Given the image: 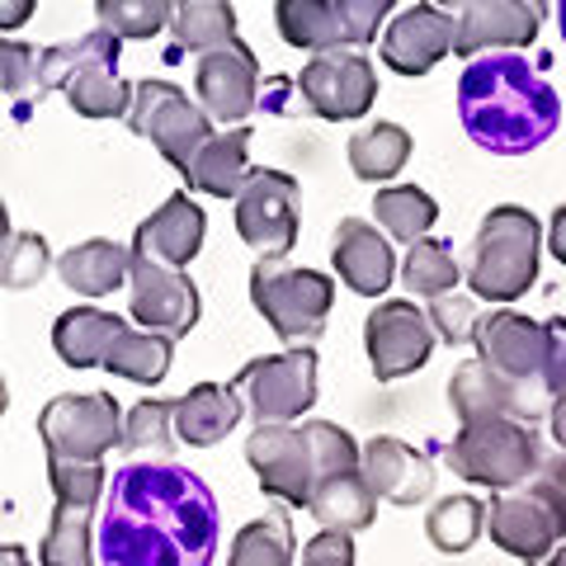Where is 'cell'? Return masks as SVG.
Segmentation results:
<instances>
[{
	"label": "cell",
	"mask_w": 566,
	"mask_h": 566,
	"mask_svg": "<svg viewBox=\"0 0 566 566\" xmlns=\"http://www.w3.org/2000/svg\"><path fill=\"white\" fill-rule=\"evenodd\" d=\"M406 161H411V133L401 123H374L349 137V170L368 185H387Z\"/></svg>",
	"instance_id": "4dcf8cb0"
},
{
	"label": "cell",
	"mask_w": 566,
	"mask_h": 566,
	"mask_svg": "<svg viewBox=\"0 0 566 566\" xmlns=\"http://www.w3.org/2000/svg\"><path fill=\"white\" fill-rule=\"evenodd\" d=\"M118 52H123V39H114L109 29H91L71 43H52L39 52V85L33 91H62V85L76 76L85 66H118Z\"/></svg>",
	"instance_id": "f1b7e54d"
},
{
	"label": "cell",
	"mask_w": 566,
	"mask_h": 566,
	"mask_svg": "<svg viewBox=\"0 0 566 566\" xmlns=\"http://www.w3.org/2000/svg\"><path fill=\"white\" fill-rule=\"evenodd\" d=\"M430 331L439 335V340H449V345H468L472 340V331H476V312L472 307V297H458V293H444V297H430Z\"/></svg>",
	"instance_id": "ee69618b"
},
{
	"label": "cell",
	"mask_w": 566,
	"mask_h": 566,
	"mask_svg": "<svg viewBox=\"0 0 566 566\" xmlns=\"http://www.w3.org/2000/svg\"><path fill=\"white\" fill-rule=\"evenodd\" d=\"M458 118L463 133L491 156L538 151L562 123L557 91L520 52L472 57L458 76Z\"/></svg>",
	"instance_id": "7a4b0ae2"
},
{
	"label": "cell",
	"mask_w": 566,
	"mask_h": 566,
	"mask_svg": "<svg viewBox=\"0 0 566 566\" xmlns=\"http://www.w3.org/2000/svg\"><path fill=\"white\" fill-rule=\"evenodd\" d=\"M547 326V354H543V387L547 397H557L566 387V316L557 322H543Z\"/></svg>",
	"instance_id": "681fc988"
},
{
	"label": "cell",
	"mask_w": 566,
	"mask_h": 566,
	"mask_svg": "<svg viewBox=\"0 0 566 566\" xmlns=\"http://www.w3.org/2000/svg\"><path fill=\"white\" fill-rule=\"evenodd\" d=\"M335 14H340V29H345V43L349 48H364L378 39L382 20L392 14L397 0H331Z\"/></svg>",
	"instance_id": "f6af8a7d"
},
{
	"label": "cell",
	"mask_w": 566,
	"mask_h": 566,
	"mask_svg": "<svg viewBox=\"0 0 566 566\" xmlns=\"http://www.w3.org/2000/svg\"><path fill=\"white\" fill-rule=\"evenodd\" d=\"M255 85H260V62L241 39L227 48L199 52V71H193V91L208 118L218 123H241L255 109Z\"/></svg>",
	"instance_id": "2e32d148"
},
{
	"label": "cell",
	"mask_w": 566,
	"mask_h": 566,
	"mask_svg": "<svg viewBox=\"0 0 566 566\" xmlns=\"http://www.w3.org/2000/svg\"><path fill=\"white\" fill-rule=\"evenodd\" d=\"M128 123H133V133L147 137L180 175L212 137V118L203 114V104H193L180 85H170V81H137Z\"/></svg>",
	"instance_id": "8992f818"
},
{
	"label": "cell",
	"mask_w": 566,
	"mask_h": 566,
	"mask_svg": "<svg viewBox=\"0 0 566 566\" xmlns=\"http://www.w3.org/2000/svg\"><path fill=\"white\" fill-rule=\"evenodd\" d=\"M307 510L316 515L322 528H340V534H364L378 520V495L364 486L359 472H340V476H322L312 486Z\"/></svg>",
	"instance_id": "4316f807"
},
{
	"label": "cell",
	"mask_w": 566,
	"mask_h": 566,
	"mask_svg": "<svg viewBox=\"0 0 566 566\" xmlns=\"http://www.w3.org/2000/svg\"><path fill=\"white\" fill-rule=\"evenodd\" d=\"M335 270H340V279L359 297H378V293L392 289L397 255H392V245H387V237L374 222L345 218L340 227H335Z\"/></svg>",
	"instance_id": "7402d4cb"
},
{
	"label": "cell",
	"mask_w": 566,
	"mask_h": 566,
	"mask_svg": "<svg viewBox=\"0 0 566 566\" xmlns=\"http://www.w3.org/2000/svg\"><path fill=\"white\" fill-rule=\"evenodd\" d=\"M374 212H378V227H382V232L397 237V241H406V245H411L416 237H430V227L439 222V203H434L424 189H416V185L378 189Z\"/></svg>",
	"instance_id": "e575fe53"
},
{
	"label": "cell",
	"mask_w": 566,
	"mask_h": 566,
	"mask_svg": "<svg viewBox=\"0 0 566 566\" xmlns=\"http://www.w3.org/2000/svg\"><path fill=\"white\" fill-rule=\"evenodd\" d=\"M218 538V495L180 463H123L104 486L99 566H212Z\"/></svg>",
	"instance_id": "6da1fadb"
},
{
	"label": "cell",
	"mask_w": 566,
	"mask_h": 566,
	"mask_svg": "<svg viewBox=\"0 0 566 566\" xmlns=\"http://www.w3.org/2000/svg\"><path fill=\"white\" fill-rule=\"evenodd\" d=\"M538 251H543V232L538 218L520 203H501L491 208L472 241V260H468V283L476 297L486 303H515L528 293V283L538 279Z\"/></svg>",
	"instance_id": "3957f363"
},
{
	"label": "cell",
	"mask_w": 566,
	"mask_h": 566,
	"mask_svg": "<svg viewBox=\"0 0 566 566\" xmlns=\"http://www.w3.org/2000/svg\"><path fill=\"white\" fill-rule=\"evenodd\" d=\"M39 434L48 458L104 463V453L123 444V411L104 392H62L39 411Z\"/></svg>",
	"instance_id": "52a82bcc"
},
{
	"label": "cell",
	"mask_w": 566,
	"mask_h": 566,
	"mask_svg": "<svg viewBox=\"0 0 566 566\" xmlns=\"http://www.w3.org/2000/svg\"><path fill=\"white\" fill-rule=\"evenodd\" d=\"M401 279H406V289H411L416 297H444V293H453V283L463 279V270H458V260H453V251L444 241L416 237L411 245H406Z\"/></svg>",
	"instance_id": "d590c367"
},
{
	"label": "cell",
	"mask_w": 566,
	"mask_h": 566,
	"mask_svg": "<svg viewBox=\"0 0 566 566\" xmlns=\"http://www.w3.org/2000/svg\"><path fill=\"white\" fill-rule=\"evenodd\" d=\"M364 349H368V364H374L378 382H397L406 374H416V368H424L434 354L430 316H424L416 303H406V297L378 303L374 316L364 322Z\"/></svg>",
	"instance_id": "8fae6325"
},
{
	"label": "cell",
	"mask_w": 566,
	"mask_h": 566,
	"mask_svg": "<svg viewBox=\"0 0 566 566\" xmlns=\"http://www.w3.org/2000/svg\"><path fill=\"white\" fill-rule=\"evenodd\" d=\"M48 241L39 232H14L10 245L0 251V289H33L48 274Z\"/></svg>",
	"instance_id": "7bdbcfd3"
},
{
	"label": "cell",
	"mask_w": 566,
	"mask_h": 566,
	"mask_svg": "<svg viewBox=\"0 0 566 566\" xmlns=\"http://www.w3.org/2000/svg\"><path fill=\"white\" fill-rule=\"evenodd\" d=\"M203 232H208L203 208L193 203L189 193H170V199L137 227L128 251L137 260H156V264H170V270H185V264L203 251Z\"/></svg>",
	"instance_id": "44dd1931"
},
{
	"label": "cell",
	"mask_w": 566,
	"mask_h": 566,
	"mask_svg": "<svg viewBox=\"0 0 566 566\" xmlns=\"http://www.w3.org/2000/svg\"><path fill=\"white\" fill-rule=\"evenodd\" d=\"M128 270H133V251L118 245L109 237H95V241H81L57 260V274L71 293L81 297H109L128 283Z\"/></svg>",
	"instance_id": "d4e9b609"
},
{
	"label": "cell",
	"mask_w": 566,
	"mask_h": 566,
	"mask_svg": "<svg viewBox=\"0 0 566 566\" xmlns=\"http://www.w3.org/2000/svg\"><path fill=\"white\" fill-rule=\"evenodd\" d=\"M557 29H562V39H566V0H557Z\"/></svg>",
	"instance_id": "680465c9"
},
{
	"label": "cell",
	"mask_w": 566,
	"mask_h": 566,
	"mask_svg": "<svg viewBox=\"0 0 566 566\" xmlns=\"http://www.w3.org/2000/svg\"><path fill=\"white\" fill-rule=\"evenodd\" d=\"M232 387L251 406L255 424L264 420L289 424L303 411H312V401H316V354L312 345H297L289 354H264V359H251L241 368Z\"/></svg>",
	"instance_id": "ba28073f"
},
{
	"label": "cell",
	"mask_w": 566,
	"mask_h": 566,
	"mask_svg": "<svg viewBox=\"0 0 566 566\" xmlns=\"http://www.w3.org/2000/svg\"><path fill=\"white\" fill-rule=\"evenodd\" d=\"M303 566H354V534L322 528V534L303 547Z\"/></svg>",
	"instance_id": "c3c4849f"
},
{
	"label": "cell",
	"mask_w": 566,
	"mask_h": 566,
	"mask_svg": "<svg viewBox=\"0 0 566 566\" xmlns=\"http://www.w3.org/2000/svg\"><path fill=\"white\" fill-rule=\"evenodd\" d=\"M472 0H439V10H468Z\"/></svg>",
	"instance_id": "6f0895ef"
},
{
	"label": "cell",
	"mask_w": 566,
	"mask_h": 566,
	"mask_svg": "<svg viewBox=\"0 0 566 566\" xmlns=\"http://www.w3.org/2000/svg\"><path fill=\"white\" fill-rule=\"evenodd\" d=\"M547 251L566 264V203L553 212V222H547Z\"/></svg>",
	"instance_id": "816d5d0a"
},
{
	"label": "cell",
	"mask_w": 566,
	"mask_h": 566,
	"mask_svg": "<svg viewBox=\"0 0 566 566\" xmlns=\"http://www.w3.org/2000/svg\"><path fill=\"white\" fill-rule=\"evenodd\" d=\"M175 401L161 397H147L142 406H133V416L123 420V444L133 453H151V458H166L175 444Z\"/></svg>",
	"instance_id": "ab89813d"
},
{
	"label": "cell",
	"mask_w": 566,
	"mask_h": 566,
	"mask_svg": "<svg viewBox=\"0 0 566 566\" xmlns=\"http://www.w3.org/2000/svg\"><path fill=\"white\" fill-rule=\"evenodd\" d=\"M486 528H491V543L505 547V553L520 562H543L566 538L557 515L528 486L495 491V501L486 510Z\"/></svg>",
	"instance_id": "ac0fdd59"
},
{
	"label": "cell",
	"mask_w": 566,
	"mask_h": 566,
	"mask_svg": "<svg viewBox=\"0 0 566 566\" xmlns=\"http://www.w3.org/2000/svg\"><path fill=\"white\" fill-rule=\"evenodd\" d=\"M274 20H279V33H283V43H289V48L326 52V48L345 43L340 14H335L331 0H279Z\"/></svg>",
	"instance_id": "1f68e13d"
},
{
	"label": "cell",
	"mask_w": 566,
	"mask_h": 566,
	"mask_svg": "<svg viewBox=\"0 0 566 566\" xmlns=\"http://www.w3.org/2000/svg\"><path fill=\"white\" fill-rule=\"evenodd\" d=\"M359 476L378 501H392V505H420V501H430V491H434L430 458L416 453L411 444H401V439H387V434L368 439L359 449Z\"/></svg>",
	"instance_id": "ffe728a7"
},
{
	"label": "cell",
	"mask_w": 566,
	"mask_h": 566,
	"mask_svg": "<svg viewBox=\"0 0 566 566\" xmlns=\"http://www.w3.org/2000/svg\"><path fill=\"white\" fill-rule=\"evenodd\" d=\"M33 10H39V0H0V33H14L33 20Z\"/></svg>",
	"instance_id": "f907efd6"
},
{
	"label": "cell",
	"mask_w": 566,
	"mask_h": 566,
	"mask_svg": "<svg viewBox=\"0 0 566 566\" xmlns=\"http://www.w3.org/2000/svg\"><path fill=\"white\" fill-rule=\"evenodd\" d=\"M449 406L463 424L491 420V416H515L524 424H534L538 416H547L553 397H547L543 382H515V378L495 374L486 359H468L449 382Z\"/></svg>",
	"instance_id": "7c38bea8"
},
{
	"label": "cell",
	"mask_w": 566,
	"mask_h": 566,
	"mask_svg": "<svg viewBox=\"0 0 566 566\" xmlns=\"http://www.w3.org/2000/svg\"><path fill=\"white\" fill-rule=\"evenodd\" d=\"M303 434L312 449L316 482H322V476H340V472H359V444H354L349 430H340V424H331V420H312V424H303Z\"/></svg>",
	"instance_id": "b9f144b4"
},
{
	"label": "cell",
	"mask_w": 566,
	"mask_h": 566,
	"mask_svg": "<svg viewBox=\"0 0 566 566\" xmlns=\"http://www.w3.org/2000/svg\"><path fill=\"white\" fill-rule=\"evenodd\" d=\"M0 566H33L20 543H0Z\"/></svg>",
	"instance_id": "db71d44e"
},
{
	"label": "cell",
	"mask_w": 566,
	"mask_h": 566,
	"mask_svg": "<svg viewBox=\"0 0 566 566\" xmlns=\"http://www.w3.org/2000/svg\"><path fill=\"white\" fill-rule=\"evenodd\" d=\"M245 463L255 468V482L264 495H274L283 505L307 510L316 472H312V449L307 434L293 424H255V434L245 439Z\"/></svg>",
	"instance_id": "5bb4252c"
},
{
	"label": "cell",
	"mask_w": 566,
	"mask_h": 566,
	"mask_svg": "<svg viewBox=\"0 0 566 566\" xmlns=\"http://www.w3.org/2000/svg\"><path fill=\"white\" fill-rule=\"evenodd\" d=\"M251 303L264 322L274 326L279 340L297 345H316L326 331V316L335 303V283L316 270H293L283 260H255L251 270Z\"/></svg>",
	"instance_id": "5b68a950"
},
{
	"label": "cell",
	"mask_w": 566,
	"mask_h": 566,
	"mask_svg": "<svg viewBox=\"0 0 566 566\" xmlns=\"http://www.w3.org/2000/svg\"><path fill=\"white\" fill-rule=\"evenodd\" d=\"M476 354L495 374L515 382H543V354H547V326L524 312H486L476 316L472 331Z\"/></svg>",
	"instance_id": "e0dca14e"
},
{
	"label": "cell",
	"mask_w": 566,
	"mask_h": 566,
	"mask_svg": "<svg viewBox=\"0 0 566 566\" xmlns=\"http://www.w3.org/2000/svg\"><path fill=\"white\" fill-rule=\"evenodd\" d=\"M251 128H232V133H212L199 156L189 161L185 180L189 189L208 193V199H237L245 175H251Z\"/></svg>",
	"instance_id": "cb8c5ba5"
},
{
	"label": "cell",
	"mask_w": 566,
	"mask_h": 566,
	"mask_svg": "<svg viewBox=\"0 0 566 566\" xmlns=\"http://www.w3.org/2000/svg\"><path fill=\"white\" fill-rule=\"evenodd\" d=\"M293 528L283 515H264L255 524H245L237 543H232V557L227 566H293Z\"/></svg>",
	"instance_id": "74e56055"
},
{
	"label": "cell",
	"mask_w": 566,
	"mask_h": 566,
	"mask_svg": "<svg viewBox=\"0 0 566 566\" xmlns=\"http://www.w3.org/2000/svg\"><path fill=\"white\" fill-rule=\"evenodd\" d=\"M543 10L547 6H538V0H472L453 20V52L458 57H482V52L534 48Z\"/></svg>",
	"instance_id": "9a60e30c"
},
{
	"label": "cell",
	"mask_w": 566,
	"mask_h": 566,
	"mask_svg": "<svg viewBox=\"0 0 566 566\" xmlns=\"http://www.w3.org/2000/svg\"><path fill=\"white\" fill-rule=\"evenodd\" d=\"M170 349H175L170 335L123 326V331L114 335V345H109V354H104V364H99V368H109L114 378H128V382H142V387H156V382L170 374Z\"/></svg>",
	"instance_id": "f546056e"
},
{
	"label": "cell",
	"mask_w": 566,
	"mask_h": 566,
	"mask_svg": "<svg viewBox=\"0 0 566 566\" xmlns=\"http://www.w3.org/2000/svg\"><path fill=\"white\" fill-rule=\"evenodd\" d=\"M547 420H553V439H557V449L566 453V387L553 397V406H547Z\"/></svg>",
	"instance_id": "f5cc1de1"
},
{
	"label": "cell",
	"mask_w": 566,
	"mask_h": 566,
	"mask_svg": "<svg viewBox=\"0 0 566 566\" xmlns=\"http://www.w3.org/2000/svg\"><path fill=\"white\" fill-rule=\"evenodd\" d=\"M99 29H109L114 39H156L170 24V0H95Z\"/></svg>",
	"instance_id": "f35d334b"
},
{
	"label": "cell",
	"mask_w": 566,
	"mask_h": 566,
	"mask_svg": "<svg viewBox=\"0 0 566 566\" xmlns=\"http://www.w3.org/2000/svg\"><path fill=\"white\" fill-rule=\"evenodd\" d=\"M538 6H547V0H538Z\"/></svg>",
	"instance_id": "94428289"
},
{
	"label": "cell",
	"mask_w": 566,
	"mask_h": 566,
	"mask_svg": "<svg viewBox=\"0 0 566 566\" xmlns=\"http://www.w3.org/2000/svg\"><path fill=\"white\" fill-rule=\"evenodd\" d=\"M245 401L232 382H199L175 397V439L189 449H208L237 430Z\"/></svg>",
	"instance_id": "603a6c76"
},
{
	"label": "cell",
	"mask_w": 566,
	"mask_h": 566,
	"mask_svg": "<svg viewBox=\"0 0 566 566\" xmlns=\"http://www.w3.org/2000/svg\"><path fill=\"white\" fill-rule=\"evenodd\" d=\"M449 48H453V14L439 6H411L382 33V62L397 76H424V71H434L449 57Z\"/></svg>",
	"instance_id": "d6986e66"
},
{
	"label": "cell",
	"mask_w": 566,
	"mask_h": 566,
	"mask_svg": "<svg viewBox=\"0 0 566 566\" xmlns=\"http://www.w3.org/2000/svg\"><path fill=\"white\" fill-rule=\"evenodd\" d=\"M482 528H486V505L476 501V495H449V501H439L430 510V520H424L430 543L449 557L468 553V547L482 538Z\"/></svg>",
	"instance_id": "8d00e7d4"
},
{
	"label": "cell",
	"mask_w": 566,
	"mask_h": 566,
	"mask_svg": "<svg viewBox=\"0 0 566 566\" xmlns=\"http://www.w3.org/2000/svg\"><path fill=\"white\" fill-rule=\"evenodd\" d=\"M297 199L303 185L289 170H251L237 193V232L264 260H283L297 245Z\"/></svg>",
	"instance_id": "9c48e42d"
},
{
	"label": "cell",
	"mask_w": 566,
	"mask_h": 566,
	"mask_svg": "<svg viewBox=\"0 0 566 566\" xmlns=\"http://www.w3.org/2000/svg\"><path fill=\"white\" fill-rule=\"evenodd\" d=\"M449 468L472 486L486 491H515L528 482V472L538 468V434L534 424H524L515 416H491L472 420L453 434V444L444 449Z\"/></svg>",
	"instance_id": "277c9868"
},
{
	"label": "cell",
	"mask_w": 566,
	"mask_h": 566,
	"mask_svg": "<svg viewBox=\"0 0 566 566\" xmlns=\"http://www.w3.org/2000/svg\"><path fill=\"white\" fill-rule=\"evenodd\" d=\"M128 326L118 322L114 312H99V307H71L57 316V326H52V349H57V359L66 368H95L104 364V354H109L114 335Z\"/></svg>",
	"instance_id": "484cf974"
},
{
	"label": "cell",
	"mask_w": 566,
	"mask_h": 566,
	"mask_svg": "<svg viewBox=\"0 0 566 566\" xmlns=\"http://www.w3.org/2000/svg\"><path fill=\"white\" fill-rule=\"evenodd\" d=\"M297 91H303L307 109L322 114L331 123H349V118H364L378 99V71L374 62L364 57L359 48H326L303 66L297 76Z\"/></svg>",
	"instance_id": "30bf717a"
},
{
	"label": "cell",
	"mask_w": 566,
	"mask_h": 566,
	"mask_svg": "<svg viewBox=\"0 0 566 566\" xmlns=\"http://www.w3.org/2000/svg\"><path fill=\"white\" fill-rule=\"evenodd\" d=\"M48 482L57 491V505H81L95 510L104 501V486H109V472L104 463H76V458H48Z\"/></svg>",
	"instance_id": "60d3db41"
},
{
	"label": "cell",
	"mask_w": 566,
	"mask_h": 566,
	"mask_svg": "<svg viewBox=\"0 0 566 566\" xmlns=\"http://www.w3.org/2000/svg\"><path fill=\"white\" fill-rule=\"evenodd\" d=\"M43 566H95V520L81 505H57L39 543Z\"/></svg>",
	"instance_id": "836d02e7"
},
{
	"label": "cell",
	"mask_w": 566,
	"mask_h": 566,
	"mask_svg": "<svg viewBox=\"0 0 566 566\" xmlns=\"http://www.w3.org/2000/svg\"><path fill=\"white\" fill-rule=\"evenodd\" d=\"M39 85V52L20 39H0V95H29Z\"/></svg>",
	"instance_id": "bcb514c9"
},
{
	"label": "cell",
	"mask_w": 566,
	"mask_h": 566,
	"mask_svg": "<svg viewBox=\"0 0 566 566\" xmlns=\"http://www.w3.org/2000/svg\"><path fill=\"white\" fill-rule=\"evenodd\" d=\"M528 566H566V543H557L553 553H547L543 562H528Z\"/></svg>",
	"instance_id": "11a10c76"
},
{
	"label": "cell",
	"mask_w": 566,
	"mask_h": 566,
	"mask_svg": "<svg viewBox=\"0 0 566 566\" xmlns=\"http://www.w3.org/2000/svg\"><path fill=\"white\" fill-rule=\"evenodd\" d=\"M528 491L538 495V501L553 510L557 524H562V534H566V453H553V458H538V468L528 472Z\"/></svg>",
	"instance_id": "7dc6e473"
},
{
	"label": "cell",
	"mask_w": 566,
	"mask_h": 566,
	"mask_svg": "<svg viewBox=\"0 0 566 566\" xmlns=\"http://www.w3.org/2000/svg\"><path fill=\"white\" fill-rule=\"evenodd\" d=\"M128 307H133V322L142 331L170 335V340H180V335H189L199 326V289L189 283V274L170 270V264H156V260L133 255Z\"/></svg>",
	"instance_id": "4fadbf2b"
},
{
	"label": "cell",
	"mask_w": 566,
	"mask_h": 566,
	"mask_svg": "<svg viewBox=\"0 0 566 566\" xmlns=\"http://www.w3.org/2000/svg\"><path fill=\"white\" fill-rule=\"evenodd\" d=\"M10 212H6V203H0V251H6V245H10Z\"/></svg>",
	"instance_id": "9f6ffc18"
},
{
	"label": "cell",
	"mask_w": 566,
	"mask_h": 566,
	"mask_svg": "<svg viewBox=\"0 0 566 566\" xmlns=\"http://www.w3.org/2000/svg\"><path fill=\"white\" fill-rule=\"evenodd\" d=\"M166 29L175 33L170 57H180L185 48L189 52H212V48L237 43V10L227 6V0H175Z\"/></svg>",
	"instance_id": "83f0119b"
},
{
	"label": "cell",
	"mask_w": 566,
	"mask_h": 566,
	"mask_svg": "<svg viewBox=\"0 0 566 566\" xmlns=\"http://www.w3.org/2000/svg\"><path fill=\"white\" fill-rule=\"evenodd\" d=\"M62 91L81 118H118L133 109V85L118 76V66H85Z\"/></svg>",
	"instance_id": "d6a6232c"
},
{
	"label": "cell",
	"mask_w": 566,
	"mask_h": 566,
	"mask_svg": "<svg viewBox=\"0 0 566 566\" xmlns=\"http://www.w3.org/2000/svg\"><path fill=\"white\" fill-rule=\"evenodd\" d=\"M6 406H10V392H6V378H0V416H6Z\"/></svg>",
	"instance_id": "91938a15"
}]
</instances>
